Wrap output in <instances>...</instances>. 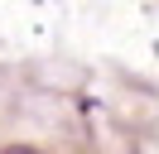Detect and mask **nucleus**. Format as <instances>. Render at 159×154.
<instances>
[{
	"label": "nucleus",
	"instance_id": "f257e3e1",
	"mask_svg": "<svg viewBox=\"0 0 159 154\" xmlns=\"http://www.w3.org/2000/svg\"><path fill=\"white\" fill-rule=\"evenodd\" d=\"M15 154H24V149H15Z\"/></svg>",
	"mask_w": 159,
	"mask_h": 154
}]
</instances>
